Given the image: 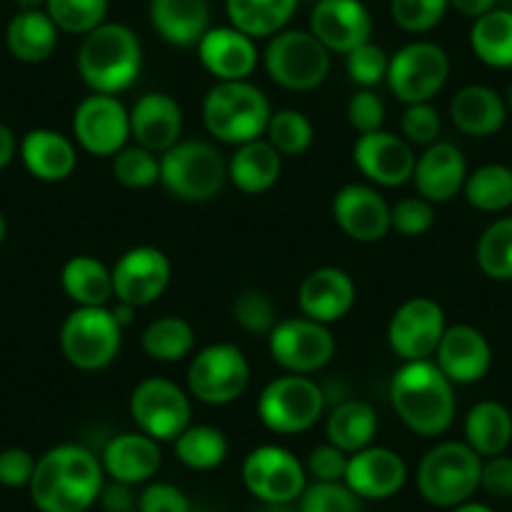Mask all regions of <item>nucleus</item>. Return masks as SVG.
<instances>
[{
	"instance_id": "f257e3e1",
	"label": "nucleus",
	"mask_w": 512,
	"mask_h": 512,
	"mask_svg": "<svg viewBox=\"0 0 512 512\" xmlns=\"http://www.w3.org/2000/svg\"><path fill=\"white\" fill-rule=\"evenodd\" d=\"M103 485L101 457L76 442H63L38 457L28 490L41 512H86L101 500Z\"/></svg>"
},
{
	"instance_id": "f03ea898",
	"label": "nucleus",
	"mask_w": 512,
	"mask_h": 512,
	"mask_svg": "<svg viewBox=\"0 0 512 512\" xmlns=\"http://www.w3.org/2000/svg\"><path fill=\"white\" fill-rule=\"evenodd\" d=\"M390 405L415 435L442 437L457 415L455 384L432 359L402 362L390 379Z\"/></svg>"
},
{
	"instance_id": "7ed1b4c3",
	"label": "nucleus",
	"mask_w": 512,
	"mask_h": 512,
	"mask_svg": "<svg viewBox=\"0 0 512 512\" xmlns=\"http://www.w3.org/2000/svg\"><path fill=\"white\" fill-rule=\"evenodd\" d=\"M78 76L83 78L91 93L118 96L128 91L141 76L144 68V48L126 23L106 21L83 36L76 56Z\"/></svg>"
},
{
	"instance_id": "20e7f679",
	"label": "nucleus",
	"mask_w": 512,
	"mask_h": 512,
	"mask_svg": "<svg viewBox=\"0 0 512 512\" xmlns=\"http://www.w3.org/2000/svg\"><path fill=\"white\" fill-rule=\"evenodd\" d=\"M272 113L269 96L251 81H216L201 103L209 136L229 146L264 139Z\"/></svg>"
},
{
	"instance_id": "39448f33",
	"label": "nucleus",
	"mask_w": 512,
	"mask_h": 512,
	"mask_svg": "<svg viewBox=\"0 0 512 512\" xmlns=\"http://www.w3.org/2000/svg\"><path fill=\"white\" fill-rule=\"evenodd\" d=\"M482 457L465 440L437 442L417 467V490L435 507H452L472 500L480 490Z\"/></svg>"
},
{
	"instance_id": "423d86ee",
	"label": "nucleus",
	"mask_w": 512,
	"mask_h": 512,
	"mask_svg": "<svg viewBox=\"0 0 512 512\" xmlns=\"http://www.w3.org/2000/svg\"><path fill=\"white\" fill-rule=\"evenodd\" d=\"M161 181L174 199L204 204L214 199L229 181L226 159L214 144L201 139H181L159 156Z\"/></svg>"
},
{
	"instance_id": "0eeeda50",
	"label": "nucleus",
	"mask_w": 512,
	"mask_h": 512,
	"mask_svg": "<svg viewBox=\"0 0 512 512\" xmlns=\"http://www.w3.org/2000/svg\"><path fill=\"white\" fill-rule=\"evenodd\" d=\"M327 395L307 374L272 379L256 397V417L274 435H302L324 417Z\"/></svg>"
},
{
	"instance_id": "6e6552de",
	"label": "nucleus",
	"mask_w": 512,
	"mask_h": 512,
	"mask_svg": "<svg viewBox=\"0 0 512 512\" xmlns=\"http://www.w3.org/2000/svg\"><path fill=\"white\" fill-rule=\"evenodd\" d=\"M264 71L284 91L307 93L322 86L332 71V53L312 31L284 28L264 48Z\"/></svg>"
},
{
	"instance_id": "1a4fd4ad",
	"label": "nucleus",
	"mask_w": 512,
	"mask_h": 512,
	"mask_svg": "<svg viewBox=\"0 0 512 512\" xmlns=\"http://www.w3.org/2000/svg\"><path fill=\"white\" fill-rule=\"evenodd\" d=\"M61 352L81 372H101L118 359L123 327L111 307H76L61 324Z\"/></svg>"
},
{
	"instance_id": "9d476101",
	"label": "nucleus",
	"mask_w": 512,
	"mask_h": 512,
	"mask_svg": "<svg viewBox=\"0 0 512 512\" xmlns=\"http://www.w3.org/2000/svg\"><path fill=\"white\" fill-rule=\"evenodd\" d=\"M251 379L246 354L231 342H216L199 349L186 369V390L191 400L209 407H226L239 400Z\"/></svg>"
},
{
	"instance_id": "9b49d317",
	"label": "nucleus",
	"mask_w": 512,
	"mask_h": 512,
	"mask_svg": "<svg viewBox=\"0 0 512 512\" xmlns=\"http://www.w3.org/2000/svg\"><path fill=\"white\" fill-rule=\"evenodd\" d=\"M241 482L246 492L267 507H287L307 490L309 475L304 462L282 445H259L241 462Z\"/></svg>"
},
{
	"instance_id": "f8f14e48",
	"label": "nucleus",
	"mask_w": 512,
	"mask_h": 512,
	"mask_svg": "<svg viewBox=\"0 0 512 512\" xmlns=\"http://www.w3.org/2000/svg\"><path fill=\"white\" fill-rule=\"evenodd\" d=\"M128 415L136 430L156 442H174L191 425V395L166 377H146L131 392Z\"/></svg>"
},
{
	"instance_id": "ddd939ff",
	"label": "nucleus",
	"mask_w": 512,
	"mask_h": 512,
	"mask_svg": "<svg viewBox=\"0 0 512 512\" xmlns=\"http://www.w3.org/2000/svg\"><path fill=\"white\" fill-rule=\"evenodd\" d=\"M450 78V56L432 41H415L390 56L387 86L405 106L427 103L445 88Z\"/></svg>"
},
{
	"instance_id": "4468645a",
	"label": "nucleus",
	"mask_w": 512,
	"mask_h": 512,
	"mask_svg": "<svg viewBox=\"0 0 512 512\" xmlns=\"http://www.w3.org/2000/svg\"><path fill=\"white\" fill-rule=\"evenodd\" d=\"M274 364L287 374H314L332 362L337 342L327 324L309 317L279 319L267 337Z\"/></svg>"
},
{
	"instance_id": "2eb2a0df",
	"label": "nucleus",
	"mask_w": 512,
	"mask_h": 512,
	"mask_svg": "<svg viewBox=\"0 0 512 512\" xmlns=\"http://www.w3.org/2000/svg\"><path fill=\"white\" fill-rule=\"evenodd\" d=\"M131 139V118L121 98L91 93L73 111V141L98 159H113Z\"/></svg>"
},
{
	"instance_id": "dca6fc26",
	"label": "nucleus",
	"mask_w": 512,
	"mask_h": 512,
	"mask_svg": "<svg viewBox=\"0 0 512 512\" xmlns=\"http://www.w3.org/2000/svg\"><path fill=\"white\" fill-rule=\"evenodd\" d=\"M171 259L159 246H131L111 267L113 299L141 309L159 302L171 284Z\"/></svg>"
},
{
	"instance_id": "f3484780",
	"label": "nucleus",
	"mask_w": 512,
	"mask_h": 512,
	"mask_svg": "<svg viewBox=\"0 0 512 512\" xmlns=\"http://www.w3.org/2000/svg\"><path fill=\"white\" fill-rule=\"evenodd\" d=\"M445 329L447 317L442 304L432 297H412L392 314L387 324V344L402 362L432 359Z\"/></svg>"
},
{
	"instance_id": "a211bd4d",
	"label": "nucleus",
	"mask_w": 512,
	"mask_h": 512,
	"mask_svg": "<svg viewBox=\"0 0 512 512\" xmlns=\"http://www.w3.org/2000/svg\"><path fill=\"white\" fill-rule=\"evenodd\" d=\"M352 159L369 184L397 189L412 181L417 154L402 136L379 128L372 134L357 136L352 146Z\"/></svg>"
},
{
	"instance_id": "6ab92c4d",
	"label": "nucleus",
	"mask_w": 512,
	"mask_h": 512,
	"mask_svg": "<svg viewBox=\"0 0 512 512\" xmlns=\"http://www.w3.org/2000/svg\"><path fill=\"white\" fill-rule=\"evenodd\" d=\"M332 216L357 244H377L392 231V206L372 184H344L332 199Z\"/></svg>"
},
{
	"instance_id": "aec40b11",
	"label": "nucleus",
	"mask_w": 512,
	"mask_h": 512,
	"mask_svg": "<svg viewBox=\"0 0 512 512\" xmlns=\"http://www.w3.org/2000/svg\"><path fill=\"white\" fill-rule=\"evenodd\" d=\"M407 462L400 452L384 445H369L349 455L344 485L359 500H390L407 485Z\"/></svg>"
},
{
	"instance_id": "412c9836",
	"label": "nucleus",
	"mask_w": 512,
	"mask_h": 512,
	"mask_svg": "<svg viewBox=\"0 0 512 512\" xmlns=\"http://www.w3.org/2000/svg\"><path fill=\"white\" fill-rule=\"evenodd\" d=\"M309 31L329 53L347 56L372 41V13L362 0H319L309 16Z\"/></svg>"
},
{
	"instance_id": "4be33fe9",
	"label": "nucleus",
	"mask_w": 512,
	"mask_h": 512,
	"mask_svg": "<svg viewBox=\"0 0 512 512\" xmlns=\"http://www.w3.org/2000/svg\"><path fill=\"white\" fill-rule=\"evenodd\" d=\"M432 362L452 384H475L492 367V347L485 334L472 324H452L445 329Z\"/></svg>"
},
{
	"instance_id": "5701e85b",
	"label": "nucleus",
	"mask_w": 512,
	"mask_h": 512,
	"mask_svg": "<svg viewBox=\"0 0 512 512\" xmlns=\"http://www.w3.org/2000/svg\"><path fill=\"white\" fill-rule=\"evenodd\" d=\"M131 118V139L134 144L154 151L161 156L181 141L184 131V111L174 96L164 91H149L136 98V103L128 108Z\"/></svg>"
},
{
	"instance_id": "b1692460",
	"label": "nucleus",
	"mask_w": 512,
	"mask_h": 512,
	"mask_svg": "<svg viewBox=\"0 0 512 512\" xmlns=\"http://www.w3.org/2000/svg\"><path fill=\"white\" fill-rule=\"evenodd\" d=\"M297 302L302 317L332 327L334 322H342L352 312L357 304V287L344 269L319 267L302 279Z\"/></svg>"
},
{
	"instance_id": "393cba45",
	"label": "nucleus",
	"mask_w": 512,
	"mask_h": 512,
	"mask_svg": "<svg viewBox=\"0 0 512 512\" xmlns=\"http://www.w3.org/2000/svg\"><path fill=\"white\" fill-rule=\"evenodd\" d=\"M196 53L204 71L216 81H249L262 58L254 38L236 31L234 26L209 28L196 43Z\"/></svg>"
},
{
	"instance_id": "a878e982",
	"label": "nucleus",
	"mask_w": 512,
	"mask_h": 512,
	"mask_svg": "<svg viewBox=\"0 0 512 512\" xmlns=\"http://www.w3.org/2000/svg\"><path fill=\"white\" fill-rule=\"evenodd\" d=\"M161 462H164L161 442L139 430L111 437L101 455L106 477L128 487L146 485L154 480L156 472L161 470Z\"/></svg>"
},
{
	"instance_id": "bb28decb",
	"label": "nucleus",
	"mask_w": 512,
	"mask_h": 512,
	"mask_svg": "<svg viewBox=\"0 0 512 512\" xmlns=\"http://www.w3.org/2000/svg\"><path fill=\"white\" fill-rule=\"evenodd\" d=\"M467 174L470 171H467V161L460 146L450 144V141H437L417 156L412 184L422 199L432 201V204H445L462 194Z\"/></svg>"
},
{
	"instance_id": "cd10ccee",
	"label": "nucleus",
	"mask_w": 512,
	"mask_h": 512,
	"mask_svg": "<svg viewBox=\"0 0 512 512\" xmlns=\"http://www.w3.org/2000/svg\"><path fill=\"white\" fill-rule=\"evenodd\" d=\"M18 156L28 174L46 184H61L76 171L78 149L71 136L56 128H33L18 141Z\"/></svg>"
},
{
	"instance_id": "c85d7f7f",
	"label": "nucleus",
	"mask_w": 512,
	"mask_h": 512,
	"mask_svg": "<svg viewBox=\"0 0 512 512\" xmlns=\"http://www.w3.org/2000/svg\"><path fill=\"white\" fill-rule=\"evenodd\" d=\"M507 113L510 111H507L505 96L482 83L460 88L450 101L452 123L460 134L472 136V139H487L502 131Z\"/></svg>"
},
{
	"instance_id": "c756f323",
	"label": "nucleus",
	"mask_w": 512,
	"mask_h": 512,
	"mask_svg": "<svg viewBox=\"0 0 512 512\" xmlns=\"http://www.w3.org/2000/svg\"><path fill=\"white\" fill-rule=\"evenodd\" d=\"M209 0H151L149 18L161 41L191 48L209 31Z\"/></svg>"
},
{
	"instance_id": "7c9ffc66",
	"label": "nucleus",
	"mask_w": 512,
	"mask_h": 512,
	"mask_svg": "<svg viewBox=\"0 0 512 512\" xmlns=\"http://www.w3.org/2000/svg\"><path fill=\"white\" fill-rule=\"evenodd\" d=\"M282 159L284 156L267 139L234 146V154L226 159L229 181L241 194H267L282 176Z\"/></svg>"
},
{
	"instance_id": "2f4dec72",
	"label": "nucleus",
	"mask_w": 512,
	"mask_h": 512,
	"mask_svg": "<svg viewBox=\"0 0 512 512\" xmlns=\"http://www.w3.org/2000/svg\"><path fill=\"white\" fill-rule=\"evenodd\" d=\"M379 430L377 410L367 400H342L337 407H332L324 422L327 442L339 447L347 455L364 450L374 445V437Z\"/></svg>"
},
{
	"instance_id": "473e14b6",
	"label": "nucleus",
	"mask_w": 512,
	"mask_h": 512,
	"mask_svg": "<svg viewBox=\"0 0 512 512\" xmlns=\"http://www.w3.org/2000/svg\"><path fill=\"white\" fill-rule=\"evenodd\" d=\"M58 33L46 11H18L6 28L8 53L21 63H43L56 53Z\"/></svg>"
},
{
	"instance_id": "72a5a7b5",
	"label": "nucleus",
	"mask_w": 512,
	"mask_h": 512,
	"mask_svg": "<svg viewBox=\"0 0 512 512\" xmlns=\"http://www.w3.org/2000/svg\"><path fill=\"white\" fill-rule=\"evenodd\" d=\"M61 287L76 307H108L113 299L111 269L91 254L71 256L63 264Z\"/></svg>"
},
{
	"instance_id": "f704fd0d",
	"label": "nucleus",
	"mask_w": 512,
	"mask_h": 512,
	"mask_svg": "<svg viewBox=\"0 0 512 512\" xmlns=\"http://www.w3.org/2000/svg\"><path fill=\"white\" fill-rule=\"evenodd\" d=\"M462 432H465L467 445L482 460L502 455L512 442V412L502 402L482 400L470 407Z\"/></svg>"
},
{
	"instance_id": "c9c22d12",
	"label": "nucleus",
	"mask_w": 512,
	"mask_h": 512,
	"mask_svg": "<svg viewBox=\"0 0 512 512\" xmlns=\"http://www.w3.org/2000/svg\"><path fill=\"white\" fill-rule=\"evenodd\" d=\"M229 26L256 38H272L287 28L299 0H224Z\"/></svg>"
},
{
	"instance_id": "e433bc0d",
	"label": "nucleus",
	"mask_w": 512,
	"mask_h": 512,
	"mask_svg": "<svg viewBox=\"0 0 512 512\" xmlns=\"http://www.w3.org/2000/svg\"><path fill=\"white\" fill-rule=\"evenodd\" d=\"M470 48L485 66L505 71L512 68V11L492 8L475 18L470 28Z\"/></svg>"
},
{
	"instance_id": "4c0bfd02",
	"label": "nucleus",
	"mask_w": 512,
	"mask_h": 512,
	"mask_svg": "<svg viewBox=\"0 0 512 512\" xmlns=\"http://www.w3.org/2000/svg\"><path fill=\"white\" fill-rule=\"evenodd\" d=\"M194 344V327H191L189 319L176 317V314H166V317L154 319L141 332V349L154 362H181V359H186L194 352Z\"/></svg>"
},
{
	"instance_id": "58836bf2",
	"label": "nucleus",
	"mask_w": 512,
	"mask_h": 512,
	"mask_svg": "<svg viewBox=\"0 0 512 512\" xmlns=\"http://www.w3.org/2000/svg\"><path fill=\"white\" fill-rule=\"evenodd\" d=\"M176 460L196 472L216 470L229 457V440L214 425H189L174 440Z\"/></svg>"
},
{
	"instance_id": "ea45409f",
	"label": "nucleus",
	"mask_w": 512,
	"mask_h": 512,
	"mask_svg": "<svg viewBox=\"0 0 512 512\" xmlns=\"http://www.w3.org/2000/svg\"><path fill=\"white\" fill-rule=\"evenodd\" d=\"M462 194L472 209L502 214L512 206V169L505 164L480 166L467 174Z\"/></svg>"
},
{
	"instance_id": "a19ab883",
	"label": "nucleus",
	"mask_w": 512,
	"mask_h": 512,
	"mask_svg": "<svg viewBox=\"0 0 512 512\" xmlns=\"http://www.w3.org/2000/svg\"><path fill=\"white\" fill-rule=\"evenodd\" d=\"M475 262L492 282H512V216L485 226L475 246Z\"/></svg>"
},
{
	"instance_id": "79ce46f5",
	"label": "nucleus",
	"mask_w": 512,
	"mask_h": 512,
	"mask_svg": "<svg viewBox=\"0 0 512 512\" xmlns=\"http://www.w3.org/2000/svg\"><path fill=\"white\" fill-rule=\"evenodd\" d=\"M264 139L282 156H302L314 144V123L297 108H279L269 118Z\"/></svg>"
},
{
	"instance_id": "37998d69",
	"label": "nucleus",
	"mask_w": 512,
	"mask_h": 512,
	"mask_svg": "<svg viewBox=\"0 0 512 512\" xmlns=\"http://www.w3.org/2000/svg\"><path fill=\"white\" fill-rule=\"evenodd\" d=\"M43 11L51 16L58 31L88 36L108 18V0H46Z\"/></svg>"
},
{
	"instance_id": "c03bdc74",
	"label": "nucleus",
	"mask_w": 512,
	"mask_h": 512,
	"mask_svg": "<svg viewBox=\"0 0 512 512\" xmlns=\"http://www.w3.org/2000/svg\"><path fill=\"white\" fill-rule=\"evenodd\" d=\"M113 179L126 189H151L161 181V164L154 151L144 146H123L111 159Z\"/></svg>"
},
{
	"instance_id": "a18cd8bd",
	"label": "nucleus",
	"mask_w": 512,
	"mask_h": 512,
	"mask_svg": "<svg viewBox=\"0 0 512 512\" xmlns=\"http://www.w3.org/2000/svg\"><path fill=\"white\" fill-rule=\"evenodd\" d=\"M231 317L246 334H256V337H269L274 324L279 322L274 302L262 289H244L236 294L231 304Z\"/></svg>"
},
{
	"instance_id": "49530a36",
	"label": "nucleus",
	"mask_w": 512,
	"mask_h": 512,
	"mask_svg": "<svg viewBox=\"0 0 512 512\" xmlns=\"http://www.w3.org/2000/svg\"><path fill=\"white\" fill-rule=\"evenodd\" d=\"M387 68H390V56L372 41L344 56V71L357 88H377L379 83L387 81Z\"/></svg>"
},
{
	"instance_id": "de8ad7c7",
	"label": "nucleus",
	"mask_w": 512,
	"mask_h": 512,
	"mask_svg": "<svg viewBox=\"0 0 512 512\" xmlns=\"http://www.w3.org/2000/svg\"><path fill=\"white\" fill-rule=\"evenodd\" d=\"M297 502V512H362V500L344 482H312Z\"/></svg>"
},
{
	"instance_id": "09e8293b",
	"label": "nucleus",
	"mask_w": 512,
	"mask_h": 512,
	"mask_svg": "<svg viewBox=\"0 0 512 512\" xmlns=\"http://www.w3.org/2000/svg\"><path fill=\"white\" fill-rule=\"evenodd\" d=\"M447 0H390L392 21L407 33H430L445 18Z\"/></svg>"
},
{
	"instance_id": "8fccbe9b",
	"label": "nucleus",
	"mask_w": 512,
	"mask_h": 512,
	"mask_svg": "<svg viewBox=\"0 0 512 512\" xmlns=\"http://www.w3.org/2000/svg\"><path fill=\"white\" fill-rule=\"evenodd\" d=\"M402 139L412 146V149H427V146L437 144L442 134V116L432 101L427 103H412L405 108L400 118Z\"/></svg>"
},
{
	"instance_id": "3c124183",
	"label": "nucleus",
	"mask_w": 512,
	"mask_h": 512,
	"mask_svg": "<svg viewBox=\"0 0 512 512\" xmlns=\"http://www.w3.org/2000/svg\"><path fill=\"white\" fill-rule=\"evenodd\" d=\"M435 226V204L417 196H405L397 204H392V229L397 234L415 239L427 234Z\"/></svg>"
},
{
	"instance_id": "603ef678",
	"label": "nucleus",
	"mask_w": 512,
	"mask_h": 512,
	"mask_svg": "<svg viewBox=\"0 0 512 512\" xmlns=\"http://www.w3.org/2000/svg\"><path fill=\"white\" fill-rule=\"evenodd\" d=\"M387 108L374 88H357L347 101V121L357 134H372L384 126Z\"/></svg>"
},
{
	"instance_id": "864d4df0",
	"label": "nucleus",
	"mask_w": 512,
	"mask_h": 512,
	"mask_svg": "<svg viewBox=\"0 0 512 512\" xmlns=\"http://www.w3.org/2000/svg\"><path fill=\"white\" fill-rule=\"evenodd\" d=\"M139 512H191V502L181 487L171 482H146L136 497Z\"/></svg>"
},
{
	"instance_id": "5fc2aeb1",
	"label": "nucleus",
	"mask_w": 512,
	"mask_h": 512,
	"mask_svg": "<svg viewBox=\"0 0 512 512\" xmlns=\"http://www.w3.org/2000/svg\"><path fill=\"white\" fill-rule=\"evenodd\" d=\"M347 462V452L334 447L332 442H324V445H317L309 452L304 467H307V475L312 477L314 482H344Z\"/></svg>"
},
{
	"instance_id": "6e6d98bb",
	"label": "nucleus",
	"mask_w": 512,
	"mask_h": 512,
	"mask_svg": "<svg viewBox=\"0 0 512 512\" xmlns=\"http://www.w3.org/2000/svg\"><path fill=\"white\" fill-rule=\"evenodd\" d=\"M38 457L23 447H8L0 452V485L11 487V490H21L28 487L36 472Z\"/></svg>"
},
{
	"instance_id": "4d7b16f0",
	"label": "nucleus",
	"mask_w": 512,
	"mask_h": 512,
	"mask_svg": "<svg viewBox=\"0 0 512 512\" xmlns=\"http://www.w3.org/2000/svg\"><path fill=\"white\" fill-rule=\"evenodd\" d=\"M480 490L495 500H507L512 497V457L505 452L495 457L482 460V475H480Z\"/></svg>"
},
{
	"instance_id": "13d9d810",
	"label": "nucleus",
	"mask_w": 512,
	"mask_h": 512,
	"mask_svg": "<svg viewBox=\"0 0 512 512\" xmlns=\"http://www.w3.org/2000/svg\"><path fill=\"white\" fill-rule=\"evenodd\" d=\"M131 490H134V487L111 480V485H103V492H101L103 507H106L108 512H128L131 507H136V497Z\"/></svg>"
},
{
	"instance_id": "bf43d9fd",
	"label": "nucleus",
	"mask_w": 512,
	"mask_h": 512,
	"mask_svg": "<svg viewBox=\"0 0 512 512\" xmlns=\"http://www.w3.org/2000/svg\"><path fill=\"white\" fill-rule=\"evenodd\" d=\"M18 156V139L13 134V128L0 123V171L11 166V161Z\"/></svg>"
},
{
	"instance_id": "052dcab7",
	"label": "nucleus",
	"mask_w": 512,
	"mask_h": 512,
	"mask_svg": "<svg viewBox=\"0 0 512 512\" xmlns=\"http://www.w3.org/2000/svg\"><path fill=\"white\" fill-rule=\"evenodd\" d=\"M447 3H450V8H455L457 13H462V16L475 21V18L485 16L487 11H492L497 0H447Z\"/></svg>"
},
{
	"instance_id": "680f3d73",
	"label": "nucleus",
	"mask_w": 512,
	"mask_h": 512,
	"mask_svg": "<svg viewBox=\"0 0 512 512\" xmlns=\"http://www.w3.org/2000/svg\"><path fill=\"white\" fill-rule=\"evenodd\" d=\"M111 312H113V317H116V322L126 329L134 324V317L139 309L131 307V304H126V302H116V307H111Z\"/></svg>"
},
{
	"instance_id": "e2e57ef3",
	"label": "nucleus",
	"mask_w": 512,
	"mask_h": 512,
	"mask_svg": "<svg viewBox=\"0 0 512 512\" xmlns=\"http://www.w3.org/2000/svg\"><path fill=\"white\" fill-rule=\"evenodd\" d=\"M450 512H495L492 510L490 505H485V502H475V500H467V502H462V505H457V507H452Z\"/></svg>"
},
{
	"instance_id": "0e129e2a",
	"label": "nucleus",
	"mask_w": 512,
	"mask_h": 512,
	"mask_svg": "<svg viewBox=\"0 0 512 512\" xmlns=\"http://www.w3.org/2000/svg\"><path fill=\"white\" fill-rule=\"evenodd\" d=\"M18 6V11H43L46 8V0H13Z\"/></svg>"
},
{
	"instance_id": "69168bd1",
	"label": "nucleus",
	"mask_w": 512,
	"mask_h": 512,
	"mask_svg": "<svg viewBox=\"0 0 512 512\" xmlns=\"http://www.w3.org/2000/svg\"><path fill=\"white\" fill-rule=\"evenodd\" d=\"M6 236H8V221H6V214L0 211V244L6 241Z\"/></svg>"
},
{
	"instance_id": "338daca9",
	"label": "nucleus",
	"mask_w": 512,
	"mask_h": 512,
	"mask_svg": "<svg viewBox=\"0 0 512 512\" xmlns=\"http://www.w3.org/2000/svg\"><path fill=\"white\" fill-rule=\"evenodd\" d=\"M505 103H507V111L512 113V83L507 86V93H505Z\"/></svg>"
}]
</instances>
